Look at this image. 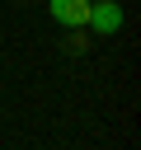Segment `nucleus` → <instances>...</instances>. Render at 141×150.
Masks as SVG:
<instances>
[{
    "label": "nucleus",
    "instance_id": "1",
    "mask_svg": "<svg viewBox=\"0 0 141 150\" xmlns=\"http://www.w3.org/2000/svg\"><path fill=\"white\" fill-rule=\"evenodd\" d=\"M89 28L103 33V38L118 33V28H122V9H118L113 0H89Z\"/></svg>",
    "mask_w": 141,
    "mask_h": 150
},
{
    "label": "nucleus",
    "instance_id": "2",
    "mask_svg": "<svg viewBox=\"0 0 141 150\" xmlns=\"http://www.w3.org/2000/svg\"><path fill=\"white\" fill-rule=\"evenodd\" d=\"M47 9L56 23H70V28L89 23V0H47Z\"/></svg>",
    "mask_w": 141,
    "mask_h": 150
}]
</instances>
